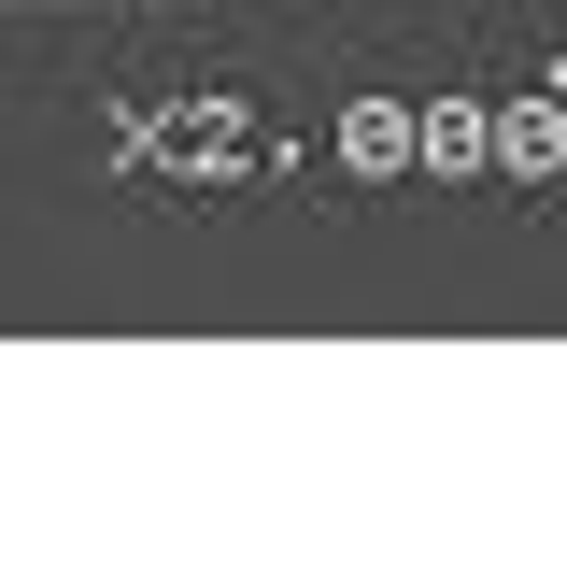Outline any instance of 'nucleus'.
Segmentation results:
<instances>
[]
</instances>
